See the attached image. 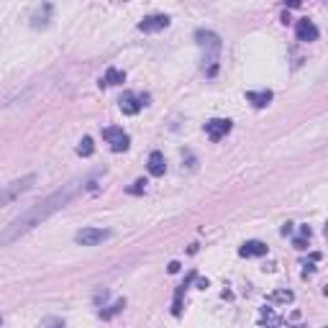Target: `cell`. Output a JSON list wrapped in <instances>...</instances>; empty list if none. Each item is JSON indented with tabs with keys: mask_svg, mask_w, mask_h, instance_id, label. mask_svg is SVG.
I'll use <instances>...</instances> for the list:
<instances>
[{
	"mask_svg": "<svg viewBox=\"0 0 328 328\" xmlns=\"http://www.w3.org/2000/svg\"><path fill=\"white\" fill-rule=\"evenodd\" d=\"M110 236L113 233L108 228H93V226H87V228H82V231L74 233V241H77L80 246H98L103 241H108Z\"/></svg>",
	"mask_w": 328,
	"mask_h": 328,
	"instance_id": "4",
	"label": "cell"
},
{
	"mask_svg": "<svg viewBox=\"0 0 328 328\" xmlns=\"http://www.w3.org/2000/svg\"><path fill=\"white\" fill-rule=\"evenodd\" d=\"M272 303H292V292L290 290H279V292H274L272 297H270Z\"/></svg>",
	"mask_w": 328,
	"mask_h": 328,
	"instance_id": "18",
	"label": "cell"
},
{
	"mask_svg": "<svg viewBox=\"0 0 328 328\" xmlns=\"http://www.w3.org/2000/svg\"><path fill=\"white\" fill-rule=\"evenodd\" d=\"M292 246H295L297 251H305V249H308V238H305V236H297L295 241H292Z\"/></svg>",
	"mask_w": 328,
	"mask_h": 328,
	"instance_id": "20",
	"label": "cell"
},
{
	"mask_svg": "<svg viewBox=\"0 0 328 328\" xmlns=\"http://www.w3.org/2000/svg\"><path fill=\"white\" fill-rule=\"evenodd\" d=\"M231 128H233V123L228 121V118H213V121L205 123V136L211 141H220V139H226L231 133Z\"/></svg>",
	"mask_w": 328,
	"mask_h": 328,
	"instance_id": "6",
	"label": "cell"
},
{
	"mask_svg": "<svg viewBox=\"0 0 328 328\" xmlns=\"http://www.w3.org/2000/svg\"><path fill=\"white\" fill-rule=\"evenodd\" d=\"M103 139H106L110 144L113 152H126L131 139H128V133L123 128H115V126H108V128H103Z\"/></svg>",
	"mask_w": 328,
	"mask_h": 328,
	"instance_id": "5",
	"label": "cell"
},
{
	"mask_svg": "<svg viewBox=\"0 0 328 328\" xmlns=\"http://www.w3.org/2000/svg\"><path fill=\"white\" fill-rule=\"evenodd\" d=\"M167 26H169V16H164V13H154V16H146L144 21H139V31L157 34V31H164Z\"/></svg>",
	"mask_w": 328,
	"mask_h": 328,
	"instance_id": "7",
	"label": "cell"
},
{
	"mask_svg": "<svg viewBox=\"0 0 328 328\" xmlns=\"http://www.w3.org/2000/svg\"><path fill=\"white\" fill-rule=\"evenodd\" d=\"M272 98H274V95H272V90H259V93L249 90V93H246V100H249L254 108H264V106H270V100H272Z\"/></svg>",
	"mask_w": 328,
	"mask_h": 328,
	"instance_id": "13",
	"label": "cell"
},
{
	"mask_svg": "<svg viewBox=\"0 0 328 328\" xmlns=\"http://www.w3.org/2000/svg\"><path fill=\"white\" fill-rule=\"evenodd\" d=\"M47 328H64V323L59 321V318H52V321L47 323Z\"/></svg>",
	"mask_w": 328,
	"mask_h": 328,
	"instance_id": "22",
	"label": "cell"
},
{
	"mask_svg": "<svg viewBox=\"0 0 328 328\" xmlns=\"http://www.w3.org/2000/svg\"><path fill=\"white\" fill-rule=\"evenodd\" d=\"M195 279H198V274H195V272H190L187 279L182 282L180 287H177V292H174V305H172V313H174V316H180V313H182V295H185V290L190 287V282H195Z\"/></svg>",
	"mask_w": 328,
	"mask_h": 328,
	"instance_id": "11",
	"label": "cell"
},
{
	"mask_svg": "<svg viewBox=\"0 0 328 328\" xmlns=\"http://www.w3.org/2000/svg\"><path fill=\"white\" fill-rule=\"evenodd\" d=\"M85 185H87L85 180H72V182L62 185L59 190H54L52 195H47L44 200L28 205L21 216H16L3 231H0V246H10V244L21 241L26 233H31L36 226H41L44 220H49L54 213L62 211L64 205H69L85 190Z\"/></svg>",
	"mask_w": 328,
	"mask_h": 328,
	"instance_id": "1",
	"label": "cell"
},
{
	"mask_svg": "<svg viewBox=\"0 0 328 328\" xmlns=\"http://www.w3.org/2000/svg\"><path fill=\"white\" fill-rule=\"evenodd\" d=\"M149 174L152 177H162L164 172H167V162H164V154L162 152H152L149 154Z\"/></svg>",
	"mask_w": 328,
	"mask_h": 328,
	"instance_id": "10",
	"label": "cell"
},
{
	"mask_svg": "<svg viewBox=\"0 0 328 328\" xmlns=\"http://www.w3.org/2000/svg\"><path fill=\"white\" fill-rule=\"evenodd\" d=\"M123 82H126V72H121V69L110 67L106 74H103L100 87H113V85H123Z\"/></svg>",
	"mask_w": 328,
	"mask_h": 328,
	"instance_id": "12",
	"label": "cell"
},
{
	"mask_svg": "<svg viewBox=\"0 0 328 328\" xmlns=\"http://www.w3.org/2000/svg\"><path fill=\"white\" fill-rule=\"evenodd\" d=\"M144 190H146V180H136V182H133V185L128 187V192H131V195H141Z\"/></svg>",
	"mask_w": 328,
	"mask_h": 328,
	"instance_id": "19",
	"label": "cell"
},
{
	"mask_svg": "<svg viewBox=\"0 0 328 328\" xmlns=\"http://www.w3.org/2000/svg\"><path fill=\"white\" fill-rule=\"evenodd\" d=\"M123 308H126V300L121 297V300H115V303H113V305H108L106 310H100V318H103V321H110V318H113V316H118V313H121Z\"/></svg>",
	"mask_w": 328,
	"mask_h": 328,
	"instance_id": "16",
	"label": "cell"
},
{
	"mask_svg": "<svg viewBox=\"0 0 328 328\" xmlns=\"http://www.w3.org/2000/svg\"><path fill=\"white\" fill-rule=\"evenodd\" d=\"M49 16H52V5L44 3L41 8H36V13L31 16V26H34V28H44V26L49 23Z\"/></svg>",
	"mask_w": 328,
	"mask_h": 328,
	"instance_id": "15",
	"label": "cell"
},
{
	"mask_svg": "<svg viewBox=\"0 0 328 328\" xmlns=\"http://www.w3.org/2000/svg\"><path fill=\"white\" fill-rule=\"evenodd\" d=\"M93 152H95V146H93V139H90V136H85V139H82V141L77 144V154H80V157H90Z\"/></svg>",
	"mask_w": 328,
	"mask_h": 328,
	"instance_id": "17",
	"label": "cell"
},
{
	"mask_svg": "<svg viewBox=\"0 0 328 328\" xmlns=\"http://www.w3.org/2000/svg\"><path fill=\"white\" fill-rule=\"evenodd\" d=\"M195 41H198V47L203 49L205 54V64H208V74H213L218 72V54H220V36L213 34V31H205V28H198L195 31Z\"/></svg>",
	"mask_w": 328,
	"mask_h": 328,
	"instance_id": "2",
	"label": "cell"
},
{
	"mask_svg": "<svg viewBox=\"0 0 328 328\" xmlns=\"http://www.w3.org/2000/svg\"><path fill=\"white\" fill-rule=\"evenodd\" d=\"M180 262H169V267H167V270H169V274H177V272H180Z\"/></svg>",
	"mask_w": 328,
	"mask_h": 328,
	"instance_id": "21",
	"label": "cell"
},
{
	"mask_svg": "<svg viewBox=\"0 0 328 328\" xmlns=\"http://www.w3.org/2000/svg\"><path fill=\"white\" fill-rule=\"evenodd\" d=\"M34 185H36V174H26V177H21V180H13L8 185H0V208H5L13 200H18L23 192H28Z\"/></svg>",
	"mask_w": 328,
	"mask_h": 328,
	"instance_id": "3",
	"label": "cell"
},
{
	"mask_svg": "<svg viewBox=\"0 0 328 328\" xmlns=\"http://www.w3.org/2000/svg\"><path fill=\"white\" fill-rule=\"evenodd\" d=\"M146 95H136V93H126L123 98H121V110L126 113V115H136L139 110H141V106H146Z\"/></svg>",
	"mask_w": 328,
	"mask_h": 328,
	"instance_id": "8",
	"label": "cell"
},
{
	"mask_svg": "<svg viewBox=\"0 0 328 328\" xmlns=\"http://www.w3.org/2000/svg\"><path fill=\"white\" fill-rule=\"evenodd\" d=\"M300 233H303L305 238H310V233H313V231H310V226H300Z\"/></svg>",
	"mask_w": 328,
	"mask_h": 328,
	"instance_id": "24",
	"label": "cell"
},
{
	"mask_svg": "<svg viewBox=\"0 0 328 328\" xmlns=\"http://www.w3.org/2000/svg\"><path fill=\"white\" fill-rule=\"evenodd\" d=\"M287 233H292V223H285V226H282V236H287Z\"/></svg>",
	"mask_w": 328,
	"mask_h": 328,
	"instance_id": "23",
	"label": "cell"
},
{
	"mask_svg": "<svg viewBox=\"0 0 328 328\" xmlns=\"http://www.w3.org/2000/svg\"><path fill=\"white\" fill-rule=\"evenodd\" d=\"M238 254H241V257H264L267 254V244H262V241H246V244H241Z\"/></svg>",
	"mask_w": 328,
	"mask_h": 328,
	"instance_id": "14",
	"label": "cell"
},
{
	"mask_svg": "<svg viewBox=\"0 0 328 328\" xmlns=\"http://www.w3.org/2000/svg\"><path fill=\"white\" fill-rule=\"evenodd\" d=\"M295 36H297V41H316L318 39V28H316V23H313V21L300 18V21H297V26H295Z\"/></svg>",
	"mask_w": 328,
	"mask_h": 328,
	"instance_id": "9",
	"label": "cell"
}]
</instances>
